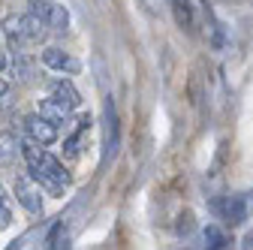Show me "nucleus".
<instances>
[{"mask_svg": "<svg viewBox=\"0 0 253 250\" xmlns=\"http://www.w3.org/2000/svg\"><path fill=\"white\" fill-rule=\"evenodd\" d=\"M24 130H27V139H34V142H40V145L57 142V124L48 121V118H42L40 112L30 115V118H24Z\"/></svg>", "mask_w": 253, "mask_h": 250, "instance_id": "4", "label": "nucleus"}, {"mask_svg": "<svg viewBox=\"0 0 253 250\" xmlns=\"http://www.w3.org/2000/svg\"><path fill=\"white\" fill-rule=\"evenodd\" d=\"M45 37V21L34 12H27L21 15V30H18V40L21 42H40Z\"/></svg>", "mask_w": 253, "mask_h": 250, "instance_id": "7", "label": "nucleus"}, {"mask_svg": "<svg viewBox=\"0 0 253 250\" xmlns=\"http://www.w3.org/2000/svg\"><path fill=\"white\" fill-rule=\"evenodd\" d=\"M6 90H9V84H6L3 79H0V100H3V97H6Z\"/></svg>", "mask_w": 253, "mask_h": 250, "instance_id": "17", "label": "nucleus"}, {"mask_svg": "<svg viewBox=\"0 0 253 250\" xmlns=\"http://www.w3.org/2000/svg\"><path fill=\"white\" fill-rule=\"evenodd\" d=\"M205 247L211 250H223V247H232V238L220 229V226H208L205 229Z\"/></svg>", "mask_w": 253, "mask_h": 250, "instance_id": "11", "label": "nucleus"}, {"mask_svg": "<svg viewBox=\"0 0 253 250\" xmlns=\"http://www.w3.org/2000/svg\"><path fill=\"white\" fill-rule=\"evenodd\" d=\"M241 247H247V250H253V232H250V235L244 238V244H241Z\"/></svg>", "mask_w": 253, "mask_h": 250, "instance_id": "18", "label": "nucleus"}, {"mask_svg": "<svg viewBox=\"0 0 253 250\" xmlns=\"http://www.w3.org/2000/svg\"><path fill=\"white\" fill-rule=\"evenodd\" d=\"M9 223H12V211L6 208L3 196H0V226H9Z\"/></svg>", "mask_w": 253, "mask_h": 250, "instance_id": "15", "label": "nucleus"}, {"mask_svg": "<svg viewBox=\"0 0 253 250\" xmlns=\"http://www.w3.org/2000/svg\"><path fill=\"white\" fill-rule=\"evenodd\" d=\"M21 154V142L12 133H0V166L15 163V157Z\"/></svg>", "mask_w": 253, "mask_h": 250, "instance_id": "10", "label": "nucleus"}, {"mask_svg": "<svg viewBox=\"0 0 253 250\" xmlns=\"http://www.w3.org/2000/svg\"><path fill=\"white\" fill-rule=\"evenodd\" d=\"M172 12L181 27H193V6H190V0H172Z\"/></svg>", "mask_w": 253, "mask_h": 250, "instance_id": "12", "label": "nucleus"}, {"mask_svg": "<svg viewBox=\"0 0 253 250\" xmlns=\"http://www.w3.org/2000/svg\"><path fill=\"white\" fill-rule=\"evenodd\" d=\"M30 12L40 15L45 21V27H51V30H67V24H70L67 6L51 3V0H37V3H30Z\"/></svg>", "mask_w": 253, "mask_h": 250, "instance_id": "3", "label": "nucleus"}, {"mask_svg": "<svg viewBox=\"0 0 253 250\" xmlns=\"http://www.w3.org/2000/svg\"><path fill=\"white\" fill-rule=\"evenodd\" d=\"M79 139H82V136H79V133H73L67 142H63V154H67L70 160H76V157H79Z\"/></svg>", "mask_w": 253, "mask_h": 250, "instance_id": "14", "label": "nucleus"}, {"mask_svg": "<svg viewBox=\"0 0 253 250\" xmlns=\"http://www.w3.org/2000/svg\"><path fill=\"white\" fill-rule=\"evenodd\" d=\"M70 112H73V109H67V106H63L60 100H54V97L40 100V115H42V118H48V121H54V124L67 121V118H70Z\"/></svg>", "mask_w": 253, "mask_h": 250, "instance_id": "9", "label": "nucleus"}, {"mask_svg": "<svg viewBox=\"0 0 253 250\" xmlns=\"http://www.w3.org/2000/svg\"><path fill=\"white\" fill-rule=\"evenodd\" d=\"M217 214L223 217L229 226L244 223L247 220V202H244V196H223V199L217 202Z\"/></svg>", "mask_w": 253, "mask_h": 250, "instance_id": "6", "label": "nucleus"}, {"mask_svg": "<svg viewBox=\"0 0 253 250\" xmlns=\"http://www.w3.org/2000/svg\"><path fill=\"white\" fill-rule=\"evenodd\" d=\"M15 199L21 202V208L27 214H40L42 211V187L30 172L15 178Z\"/></svg>", "mask_w": 253, "mask_h": 250, "instance_id": "2", "label": "nucleus"}, {"mask_svg": "<svg viewBox=\"0 0 253 250\" xmlns=\"http://www.w3.org/2000/svg\"><path fill=\"white\" fill-rule=\"evenodd\" d=\"M190 220H193V217H181V223H178V232H190V226H193V223H190Z\"/></svg>", "mask_w": 253, "mask_h": 250, "instance_id": "16", "label": "nucleus"}, {"mask_svg": "<svg viewBox=\"0 0 253 250\" xmlns=\"http://www.w3.org/2000/svg\"><path fill=\"white\" fill-rule=\"evenodd\" d=\"M42 64L48 67V70H57V73H67V76H76L79 70H82V64L76 57H70L63 48H57V45H48L45 51H42Z\"/></svg>", "mask_w": 253, "mask_h": 250, "instance_id": "5", "label": "nucleus"}, {"mask_svg": "<svg viewBox=\"0 0 253 250\" xmlns=\"http://www.w3.org/2000/svg\"><path fill=\"white\" fill-rule=\"evenodd\" d=\"M18 30H21V15H12V18H6V21H3V34L12 40V45H15V42H21V40H18Z\"/></svg>", "mask_w": 253, "mask_h": 250, "instance_id": "13", "label": "nucleus"}, {"mask_svg": "<svg viewBox=\"0 0 253 250\" xmlns=\"http://www.w3.org/2000/svg\"><path fill=\"white\" fill-rule=\"evenodd\" d=\"M21 154H24V160H27L30 175L40 181V187H42L45 193L60 196V193L70 187V172L63 169V163H60L57 157H51V154L45 151V145L27 139V142L21 145Z\"/></svg>", "mask_w": 253, "mask_h": 250, "instance_id": "1", "label": "nucleus"}, {"mask_svg": "<svg viewBox=\"0 0 253 250\" xmlns=\"http://www.w3.org/2000/svg\"><path fill=\"white\" fill-rule=\"evenodd\" d=\"M6 67V57H3V51H0V70H3Z\"/></svg>", "mask_w": 253, "mask_h": 250, "instance_id": "19", "label": "nucleus"}, {"mask_svg": "<svg viewBox=\"0 0 253 250\" xmlns=\"http://www.w3.org/2000/svg\"><path fill=\"white\" fill-rule=\"evenodd\" d=\"M51 97L54 100H60L67 109H76L79 103H82V93L73 87V82H67V79H57V82H51Z\"/></svg>", "mask_w": 253, "mask_h": 250, "instance_id": "8", "label": "nucleus"}]
</instances>
